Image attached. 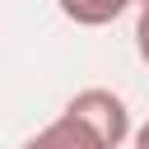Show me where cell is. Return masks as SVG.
<instances>
[{
	"label": "cell",
	"mask_w": 149,
	"mask_h": 149,
	"mask_svg": "<svg viewBox=\"0 0 149 149\" xmlns=\"http://www.w3.org/2000/svg\"><path fill=\"white\" fill-rule=\"evenodd\" d=\"M65 116H74L79 126H88L102 140V149H121L130 140V107L112 88H79L65 102Z\"/></svg>",
	"instance_id": "1"
},
{
	"label": "cell",
	"mask_w": 149,
	"mask_h": 149,
	"mask_svg": "<svg viewBox=\"0 0 149 149\" xmlns=\"http://www.w3.org/2000/svg\"><path fill=\"white\" fill-rule=\"evenodd\" d=\"M23 149H102V140H98L88 126H79L74 116H65V112H61V116H56L51 126H42Z\"/></svg>",
	"instance_id": "2"
},
{
	"label": "cell",
	"mask_w": 149,
	"mask_h": 149,
	"mask_svg": "<svg viewBox=\"0 0 149 149\" xmlns=\"http://www.w3.org/2000/svg\"><path fill=\"white\" fill-rule=\"evenodd\" d=\"M135 0H56V9L79 23V28H102V23H116Z\"/></svg>",
	"instance_id": "3"
},
{
	"label": "cell",
	"mask_w": 149,
	"mask_h": 149,
	"mask_svg": "<svg viewBox=\"0 0 149 149\" xmlns=\"http://www.w3.org/2000/svg\"><path fill=\"white\" fill-rule=\"evenodd\" d=\"M135 51H140V61L149 65V5L135 14Z\"/></svg>",
	"instance_id": "4"
},
{
	"label": "cell",
	"mask_w": 149,
	"mask_h": 149,
	"mask_svg": "<svg viewBox=\"0 0 149 149\" xmlns=\"http://www.w3.org/2000/svg\"><path fill=\"white\" fill-rule=\"evenodd\" d=\"M130 140H135V149H149V121H144V126H140V130H135Z\"/></svg>",
	"instance_id": "5"
},
{
	"label": "cell",
	"mask_w": 149,
	"mask_h": 149,
	"mask_svg": "<svg viewBox=\"0 0 149 149\" xmlns=\"http://www.w3.org/2000/svg\"><path fill=\"white\" fill-rule=\"evenodd\" d=\"M135 5H140V9H144V5H149V0H135Z\"/></svg>",
	"instance_id": "6"
}]
</instances>
